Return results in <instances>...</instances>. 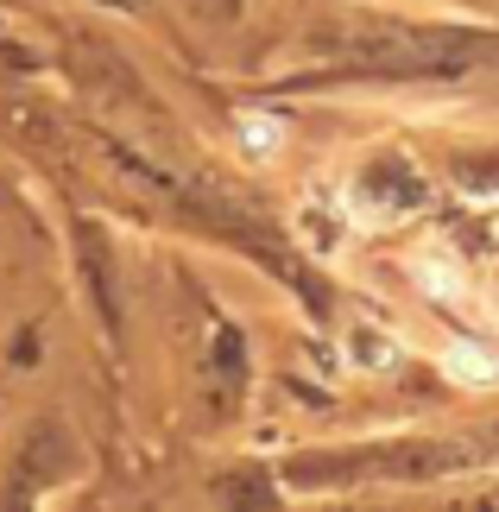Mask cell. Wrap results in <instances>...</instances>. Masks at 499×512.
Wrapping results in <instances>:
<instances>
[{
    "instance_id": "6da1fadb",
    "label": "cell",
    "mask_w": 499,
    "mask_h": 512,
    "mask_svg": "<svg viewBox=\"0 0 499 512\" xmlns=\"http://www.w3.org/2000/svg\"><path fill=\"white\" fill-rule=\"evenodd\" d=\"M443 367L455 373V380H481V386H493V380H499V361H487V354H474V348H455Z\"/></svg>"
},
{
    "instance_id": "7a4b0ae2",
    "label": "cell",
    "mask_w": 499,
    "mask_h": 512,
    "mask_svg": "<svg viewBox=\"0 0 499 512\" xmlns=\"http://www.w3.org/2000/svg\"><path fill=\"white\" fill-rule=\"evenodd\" d=\"M272 121H247V152H272Z\"/></svg>"
},
{
    "instance_id": "3957f363",
    "label": "cell",
    "mask_w": 499,
    "mask_h": 512,
    "mask_svg": "<svg viewBox=\"0 0 499 512\" xmlns=\"http://www.w3.org/2000/svg\"><path fill=\"white\" fill-rule=\"evenodd\" d=\"M196 7H203V13H222V19H228L234 7H241V0H196Z\"/></svg>"
}]
</instances>
